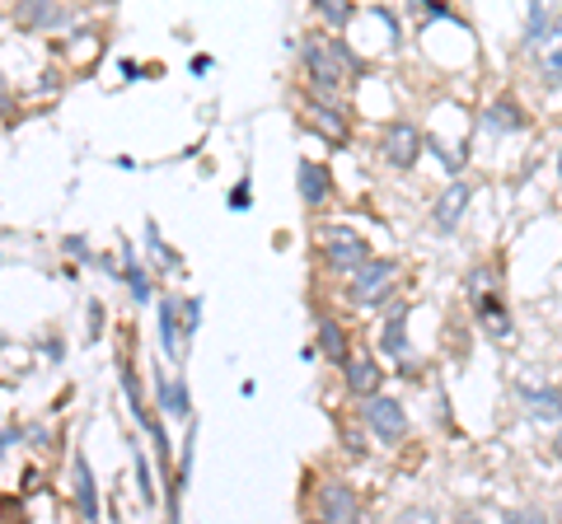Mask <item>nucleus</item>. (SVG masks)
<instances>
[{"instance_id": "f257e3e1", "label": "nucleus", "mask_w": 562, "mask_h": 524, "mask_svg": "<svg viewBox=\"0 0 562 524\" xmlns=\"http://www.w3.org/2000/svg\"><path fill=\"white\" fill-rule=\"evenodd\" d=\"M305 71L319 89H337L361 71V56H352L337 38H323V42L315 38V42H305Z\"/></svg>"}, {"instance_id": "f03ea898", "label": "nucleus", "mask_w": 562, "mask_h": 524, "mask_svg": "<svg viewBox=\"0 0 562 524\" xmlns=\"http://www.w3.org/2000/svg\"><path fill=\"white\" fill-rule=\"evenodd\" d=\"M323 258H329L333 272H361V267L371 263V248H366V239L357 230L329 225V230H323Z\"/></svg>"}, {"instance_id": "7ed1b4c3", "label": "nucleus", "mask_w": 562, "mask_h": 524, "mask_svg": "<svg viewBox=\"0 0 562 524\" xmlns=\"http://www.w3.org/2000/svg\"><path fill=\"white\" fill-rule=\"evenodd\" d=\"M361 422L371 436H380L384 445H394V440H404L408 436V417H404V402L389 398V394H380V398H366V408H361Z\"/></svg>"}, {"instance_id": "20e7f679", "label": "nucleus", "mask_w": 562, "mask_h": 524, "mask_svg": "<svg viewBox=\"0 0 562 524\" xmlns=\"http://www.w3.org/2000/svg\"><path fill=\"white\" fill-rule=\"evenodd\" d=\"M535 66H539V80L549 85V89H562V14L549 24V34H544L535 48Z\"/></svg>"}, {"instance_id": "39448f33", "label": "nucleus", "mask_w": 562, "mask_h": 524, "mask_svg": "<svg viewBox=\"0 0 562 524\" xmlns=\"http://www.w3.org/2000/svg\"><path fill=\"white\" fill-rule=\"evenodd\" d=\"M319 511H323V524H366L361 506H357V491H347L343 483H323Z\"/></svg>"}, {"instance_id": "423d86ee", "label": "nucleus", "mask_w": 562, "mask_h": 524, "mask_svg": "<svg viewBox=\"0 0 562 524\" xmlns=\"http://www.w3.org/2000/svg\"><path fill=\"white\" fill-rule=\"evenodd\" d=\"M515 394H521L525 412L535 417V422H562V394L553 384H535V380H521L515 384Z\"/></svg>"}, {"instance_id": "0eeeda50", "label": "nucleus", "mask_w": 562, "mask_h": 524, "mask_svg": "<svg viewBox=\"0 0 562 524\" xmlns=\"http://www.w3.org/2000/svg\"><path fill=\"white\" fill-rule=\"evenodd\" d=\"M422 155V137L412 123H394L389 131H384V159L394 164V169H412Z\"/></svg>"}, {"instance_id": "6e6552de", "label": "nucleus", "mask_w": 562, "mask_h": 524, "mask_svg": "<svg viewBox=\"0 0 562 524\" xmlns=\"http://www.w3.org/2000/svg\"><path fill=\"white\" fill-rule=\"evenodd\" d=\"M159 347H165L169 361H183V352H188L183 299H165V305H159Z\"/></svg>"}, {"instance_id": "1a4fd4ad", "label": "nucleus", "mask_w": 562, "mask_h": 524, "mask_svg": "<svg viewBox=\"0 0 562 524\" xmlns=\"http://www.w3.org/2000/svg\"><path fill=\"white\" fill-rule=\"evenodd\" d=\"M469 197H473V188H469V183H450V188L436 197V206H432V225H436L440 234L460 230V216L469 212Z\"/></svg>"}, {"instance_id": "9d476101", "label": "nucleus", "mask_w": 562, "mask_h": 524, "mask_svg": "<svg viewBox=\"0 0 562 524\" xmlns=\"http://www.w3.org/2000/svg\"><path fill=\"white\" fill-rule=\"evenodd\" d=\"M389 281H394V263H384V258H371L357 272V305H380V295L389 291Z\"/></svg>"}, {"instance_id": "9b49d317", "label": "nucleus", "mask_w": 562, "mask_h": 524, "mask_svg": "<svg viewBox=\"0 0 562 524\" xmlns=\"http://www.w3.org/2000/svg\"><path fill=\"white\" fill-rule=\"evenodd\" d=\"M343 370H347V388L357 398H380V366L366 352H352V361Z\"/></svg>"}, {"instance_id": "f8f14e48", "label": "nucleus", "mask_w": 562, "mask_h": 524, "mask_svg": "<svg viewBox=\"0 0 562 524\" xmlns=\"http://www.w3.org/2000/svg\"><path fill=\"white\" fill-rule=\"evenodd\" d=\"M473 314H478V323H483L497 342H511L515 328H511V314H507V305H501L497 295H478V305H473Z\"/></svg>"}, {"instance_id": "ddd939ff", "label": "nucleus", "mask_w": 562, "mask_h": 524, "mask_svg": "<svg viewBox=\"0 0 562 524\" xmlns=\"http://www.w3.org/2000/svg\"><path fill=\"white\" fill-rule=\"evenodd\" d=\"M14 20H20L24 28H62V24L76 20V14L62 10V5H48V0H34V5H20V10H14Z\"/></svg>"}, {"instance_id": "4468645a", "label": "nucleus", "mask_w": 562, "mask_h": 524, "mask_svg": "<svg viewBox=\"0 0 562 524\" xmlns=\"http://www.w3.org/2000/svg\"><path fill=\"white\" fill-rule=\"evenodd\" d=\"M483 127L493 131V137H507V131H525V113L515 99H497L493 108L483 113Z\"/></svg>"}, {"instance_id": "2eb2a0df", "label": "nucleus", "mask_w": 562, "mask_h": 524, "mask_svg": "<svg viewBox=\"0 0 562 524\" xmlns=\"http://www.w3.org/2000/svg\"><path fill=\"white\" fill-rule=\"evenodd\" d=\"M295 183H301V197H305V206L329 202V174H323L315 159H301V169H295Z\"/></svg>"}, {"instance_id": "dca6fc26", "label": "nucleus", "mask_w": 562, "mask_h": 524, "mask_svg": "<svg viewBox=\"0 0 562 524\" xmlns=\"http://www.w3.org/2000/svg\"><path fill=\"white\" fill-rule=\"evenodd\" d=\"M380 352H384V356H394V361H404V356H408V305H398V309H394V319L384 323V333H380Z\"/></svg>"}, {"instance_id": "f3484780", "label": "nucleus", "mask_w": 562, "mask_h": 524, "mask_svg": "<svg viewBox=\"0 0 562 524\" xmlns=\"http://www.w3.org/2000/svg\"><path fill=\"white\" fill-rule=\"evenodd\" d=\"M76 506L85 520H99V487H94V473L85 455H76Z\"/></svg>"}, {"instance_id": "a211bd4d", "label": "nucleus", "mask_w": 562, "mask_h": 524, "mask_svg": "<svg viewBox=\"0 0 562 524\" xmlns=\"http://www.w3.org/2000/svg\"><path fill=\"white\" fill-rule=\"evenodd\" d=\"M159 402H165L169 417H192V402H188V384L183 380H165V374H159Z\"/></svg>"}, {"instance_id": "6ab92c4d", "label": "nucleus", "mask_w": 562, "mask_h": 524, "mask_svg": "<svg viewBox=\"0 0 562 524\" xmlns=\"http://www.w3.org/2000/svg\"><path fill=\"white\" fill-rule=\"evenodd\" d=\"M309 123H315L323 137L329 141H343L347 137V123H343V113L337 108H329V103H315V108H309Z\"/></svg>"}, {"instance_id": "aec40b11", "label": "nucleus", "mask_w": 562, "mask_h": 524, "mask_svg": "<svg viewBox=\"0 0 562 524\" xmlns=\"http://www.w3.org/2000/svg\"><path fill=\"white\" fill-rule=\"evenodd\" d=\"M319 347H323V356H333V361H352V352H347V337H343V328H337L333 319H323L319 323Z\"/></svg>"}, {"instance_id": "412c9836", "label": "nucleus", "mask_w": 562, "mask_h": 524, "mask_svg": "<svg viewBox=\"0 0 562 524\" xmlns=\"http://www.w3.org/2000/svg\"><path fill=\"white\" fill-rule=\"evenodd\" d=\"M127 253V263H123V277H127V286H131V295H137V305H145L151 299V277H145V267L131 258V248H123Z\"/></svg>"}, {"instance_id": "4be33fe9", "label": "nucleus", "mask_w": 562, "mask_h": 524, "mask_svg": "<svg viewBox=\"0 0 562 524\" xmlns=\"http://www.w3.org/2000/svg\"><path fill=\"white\" fill-rule=\"evenodd\" d=\"M558 20V14H549V10H544V5H529V20H525V42H529V48H535V42L544 38V34H549V24Z\"/></svg>"}, {"instance_id": "5701e85b", "label": "nucleus", "mask_w": 562, "mask_h": 524, "mask_svg": "<svg viewBox=\"0 0 562 524\" xmlns=\"http://www.w3.org/2000/svg\"><path fill=\"white\" fill-rule=\"evenodd\" d=\"M319 14H323V20H329L333 28H343V24L352 20V14H357V10H352L347 0H319Z\"/></svg>"}, {"instance_id": "b1692460", "label": "nucleus", "mask_w": 562, "mask_h": 524, "mask_svg": "<svg viewBox=\"0 0 562 524\" xmlns=\"http://www.w3.org/2000/svg\"><path fill=\"white\" fill-rule=\"evenodd\" d=\"M394 524H440V515H436V506H408Z\"/></svg>"}, {"instance_id": "393cba45", "label": "nucleus", "mask_w": 562, "mask_h": 524, "mask_svg": "<svg viewBox=\"0 0 562 524\" xmlns=\"http://www.w3.org/2000/svg\"><path fill=\"white\" fill-rule=\"evenodd\" d=\"M248 206H254V183H248V178H240V183H234V192H230V212H248Z\"/></svg>"}, {"instance_id": "a878e982", "label": "nucleus", "mask_w": 562, "mask_h": 524, "mask_svg": "<svg viewBox=\"0 0 562 524\" xmlns=\"http://www.w3.org/2000/svg\"><path fill=\"white\" fill-rule=\"evenodd\" d=\"M145 244H151V253H155L159 263H179V253H169V248H165V239H159L155 225H145Z\"/></svg>"}, {"instance_id": "bb28decb", "label": "nucleus", "mask_w": 562, "mask_h": 524, "mask_svg": "<svg viewBox=\"0 0 562 524\" xmlns=\"http://www.w3.org/2000/svg\"><path fill=\"white\" fill-rule=\"evenodd\" d=\"M501 524H549V515L535 511V506H521V511H507V520Z\"/></svg>"}, {"instance_id": "cd10ccee", "label": "nucleus", "mask_w": 562, "mask_h": 524, "mask_svg": "<svg viewBox=\"0 0 562 524\" xmlns=\"http://www.w3.org/2000/svg\"><path fill=\"white\" fill-rule=\"evenodd\" d=\"M137 455V449H131ZM137 483H141V501H155V483H151V463L137 455Z\"/></svg>"}, {"instance_id": "c85d7f7f", "label": "nucleus", "mask_w": 562, "mask_h": 524, "mask_svg": "<svg viewBox=\"0 0 562 524\" xmlns=\"http://www.w3.org/2000/svg\"><path fill=\"white\" fill-rule=\"evenodd\" d=\"M197 323H202V299H183V333L197 337Z\"/></svg>"}, {"instance_id": "c756f323", "label": "nucleus", "mask_w": 562, "mask_h": 524, "mask_svg": "<svg viewBox=\"0 0 562 524\" xmlns=\"http://www.w3.org/2000/svg\"><path fill=\"white\" fill-rule=\"evenodd\" d=\"M371 14H375V20H380L384 28H389V42H394V48H398V14H394V10H384V5H375Z\"/></svg>"}, {"instance_id": "7c9ffc66", "label": "nucleus", "mask_w": 562, "mask_h": 524, "mask_svg": "<svg viewBox=\"0 0 562 524\" xmlns=\"http://www.w3.org/2000/svg\"><path fill=\"white\" fill-rule=\"evenodd\" d=\"M432 155H440V164H446V169H450V174H460V164H464V155H450V150H446V145H440L436 137H432Z\"/></svg>"}, {"instance_id": "2f4dec72", "label": "nucleus", "mask_w": 562, "mask_h": 524, "mask_svg": "<svg viewBox=\"0 0 562 524\" xmlns=\"http://www.w3.org/2000/svg\"><path fill=\"white\" fill-rule=\"evenodd\" d=\"M422 14H426V20H455L450 5H440V0H436V5H422Z\"/></svg>"}, {"instance_id": "473e14b6", "label": "nucleus", "mask_w": 562, "mask_h": 524, "mask_svg": "<svg viewBox=\"0 0 562 524\" xmlns=\"http://www.w3.org/2000/svg\"><path fill=\"white\" fill-rule=\"evenodd\" d=\"M66 248H71V253H76V258H90V244H85V239H80V234H71V239H66Z\"/></svg>"}, {"instance_id": "72a5a7b5", "label": "nucleus", "mask_w": 562, "mask_h": 524, "mask_svg": "<svg viewBox=\"0 0 562 524\" xmlns=\"http://www.w3.org/2000/svg\"><path fill=\"white\" fill-rule=\"evenodd\" d=\"M99 328H103V305L90 309V337H99Z\"/></svg>"}, {"instance_id": "f704fd0d", "label": "nucleus", "mask_w": 562, "mask_h": 524, "mask_svg": "<svg viewBox=\"0 0 562 524\" xmlns=\"http://www.w3.org/2000/svg\"><path fill=\"white\" fill-rule=\"evenodd\" d=\"M455 524H483L478 515H460V520H455Z\"/></svg>"}, {"instance_id": "c9c22d12", "label": "nucleus", "mask_w": 562, "mask_h": 524, "mask_svg": "<svg viewBox=\"0 0 562 524\" xmlns=\"http://www.w3.org/2000/svg\"><path fill=\"white\" fill-rule=\"evenodd\" d=\"M553 455L562 459V431H558V440H553Z\"/></svg>"}, {"instance_id": "e433bc0d", "label": "nucleus", "mask_w": 562, "mask_h": 524, "mask_svg": "<svg viewBox=\"0 0 562 524\" xmlns=\"http://www.w3.org/2000/svg\"><path fill=\"white\" fill-rule=\"evenodd\" d=\"M558 174H562V155H558Z\"/></svg>"}, {"instance_id": "4c0bfd02", "label": "nucleus", "mask_w": 562, "mask_h": 524, "mask_svg": "<svg viewBox=\"0 0 562 524\" xmlns=\"http://www.w3.org/2000/svg\"><path fill=\"white\" fill-rule=\"evenodd\" d=\"M319 524H323V520H319Z\"/></svg>"}]
</instances>
